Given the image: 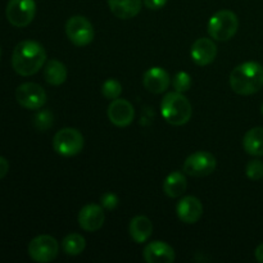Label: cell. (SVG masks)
Instances as JSON below:
<instances>
[{"label":"cell","mask_w":263,"mask_h":263,"mask_svg":"<svg viewBox=\"0 0 263 263\" xmlns=\"http://www.w3.org/2000/svg\"><path fill=\"white\" fill-rule=\"evenodd\" d=\"M46 51L40 43L33 40L21 41L13 50V69L21 76H32L45 64Z\"/></svg>","instance_id":"cell-1"},{"label":"cell","mask_w":263,"mask_h":263,"mask_svg":"<svg viewBox=\"0 0 263 263\" xmlns=\"http://www.w3.org/2000/svg\"><path fill=\"white\" fill-rule=\"evenodd\" d=\"M230 86L236 94L252 95L263 87V67L257 62H246L233 69Z\"/></svg>","instance_id":"cell-2"},{"label":"cell","mask_w":263,"mask_h":263,"mask_svg":"<svg viewBox=\"0 0 263 263\" xmlns=\"http://www.w3.org/2000/svg\"><path fill=\"white\" fill-rule=\"evenodd\" d=\"M161 113L164 120L174 126H182L189 122L193 108L187 98L181 92H168L161 103Z\"/></svg>","instance_id":"cell-3"},{"label":"cell","mask_w":263,"mask_h":263,"mask_svg":"<svg viewBox=\"0 0 263 263\" xmlns=\"http://www.w3.org/2000/svg\"><path fill=\"white\" fill-rule=\"evenodd\" d=\"M239 27L238 17L231 10H220L211 17L208 22V33L218 41L230 40Z\"/></svg>","instance_id":"cell-4"},{"label":"cell","mask_w":263,"mask_h":263,"mask_svg":"<svg viewBox=\"0 0 263 263\" xmlns=\"http://www.w3.org/2000/svg\"><path fill=\"white\" fill-rule=\"evenodd\" d=\"M53 148L61 156L73 157L84 148V136L76 128H62L54 135Z\"/></svg>","instance_id":"cell-5"},{"label":"cell","mask_w":263,"mask_h":263,"mask_svg":"<svg viewBox=\"0 0 263 263\" xmlns=\"http://www.w3.org/2000/svg\"><path fill=\"white\" fill-rule=\"evenodd\" d=\"M66 33L76 46H86L94 40V28L91 22L84 15H73L66 23Z\"/></svg>","instance_id":"cell-6"},{"label":"cell","mask_w":263,"mask_h":263,"mask_svg":"<svg viewBox=\"0 0 263 263\" xmlns=\"http://www.w3.org/2000/svg\"><path fill=\"white\" fill-rule=\"evenodd\" d=\"M5 13L10 25L26 27L35 18L36 4L33 0H9Z\"/></svg>","instance_id":"cell-7"},{"label":"cell","mask_w":263,"mask_h":263,"mask_svg":"<svg viewBox=\"0 0 263 263\" xmlns=\"http://www.w3.org/2000/svg\"><path fill=\"white\" fill-rule=\"evenodd\" d=\"M58 253V241L50 235H39L33 238L28 244V254L35 262H50L57 258Z\"/></svg>","instance_id":"cell-8"},{"label":"cell","mask_w":263,"mask_h":263,"mask_svg":"<svg viewBox=\"0 0 263 263\" xmlns=\"http://www.w3.org/2000/svg\"><path fill=\"white\" fill-rule=\"evenodd\" d=\"M15 99L26 109H40L46 103V92L35 82H25L15 90Z\"/></svg>","instance_id":"cell-9"},{"label":"cell","mask_w":263,"mask_h":263,"mask_svg":"<svg viewBox=\"0 0 263 263\" xmlns=\"http://www.w3.org/2000/svg\"><path fill=\"white\" fill-rule=\"evenodd\" d=\"M215 156L208 152H197L186 158L184 163V172L189 176L203 177L212 174L216 168Z\"/></svg>","instance_id":"cell-10"},{"label":"cell","mask_w":263,"mask_h":263,"mask_svg":"<svg viewBox=\"0 0 263 263\" xmlns=\"http://www.w3.org/2000/svg\"><path fill=\"white\" fill-rule=\"evenodd\" d=\"M135 117L133 104L126 99H115L108 107V118L113 125L118 127H126L131 125Z\"/></svg>","instance_id":"cell-11"},{"label":"cell","mask_w":263,"mask_h":263,"mask_svg":"<svg viewBox=\"0 0 263 263\" xmlns=\"http://www.w3.org/2000/svg\"><path fill=\"white\" fill-rule=\"evenodd\" d=\"M105 220L104 212L102 205L98 204H86L81 208L79 213V225L85 231L94 233L103 226Z\"/></svg>","instance_id":"cell-12"},{"label":"cell","mask_w":263,"mask_h":263,"mask_svg":"<svg viewBox=\"0 0 263 263\" xmlns=\"http://www.w3.org/2000/svg\"><path fill=\"white\" fill-rule=\"evenodd\" d=\"M177 216L185 223H195L200 220L203 215V204L198 198L184 197L176 208Z\"/></svg>","instance_id":"cell-13"},{"label":"cell","mask_w":263,"mask_h":263,"mask_svg":"<svg viewBox=\"0 0 263 263\" xmlns=\"http://www.w3.org/2000/svg\"><path fill=\"white\" fill-rule=\"evenodd\" d=\"M170 74L161 67H152L145 72L143 77V84L149 92L161 94L166 91L170 86Z\"/></svg>","instance_id":"cell-14"},{"label":"cell","mask_w":263,"mask_h":263,"mask_svg":"<svg viewBox=\"0 0 263 263\" xmlns=\"http://www.w3.org/2000/svg\"><path fill=\"white\" fill-rule=\"evenodd\" d=\"M144 259L148 263H171L175 261V251L164 241H152L144 249Z\"/></svg>","instance_id":"cell-15"},{"label":"cell","mask_w":263,"mask_h":263,"mask_svg":"<svg viewBox=\"0 0 263 263\" xmlns=\"http://www.w3.org/2000/svg\"><path fill=\"white\" fill-rule=\"evenodd\" d=\"M217 55V46L211 39L200 37L193 44L192 58L199 66H207L215 61Z\"/></svg>","instance_id":"cell-16"},{"label":"cell","mask_w":263,"mask_h":263,"mask_svg":"<svg viewBox=\"0 0 263 263\" xmlns=\"http://www.w3.org/2000/svg\"><path fill=\"white\" fill-rule=\"evenodd\" d=\"M113 14L120 20H131L140 13L143 0H108Z\"/></svg>","instance_id":"cell-17"},{"label":"cell","mask_w":263,"mask_h":263,"mask_svg":"<svg viewBox=\"0 0 263 263\" xmlns=\"http://www.w3.org/2000/svg\"><path fill=\"white\" fill-rule=\"evenodd\" d=\"M153 233V223L146 216H136L130 222V235L138 244L145 243Z\"/></svg>","instance_id":"cell-18"},{"label":"cell","mask_w":263,"mask_h":263,"mask_svg":"<svg viewBox=\"0 0 263 263\" xmlns=\"http://www.w3.org/2000/svg\"><path fill=\"white\" fill-rule=\"evenodd\" d=\"M244 151L254 157L263 156V127H253L244 135Z\"/></svg>","instance_id":"cell-19"},{"label":"cell","mask_w":263,"mask_h":263,"mask_svg":"<svg viewBox=\"0 0 263 263\" xmlns=\"http://www.w3.org/2000/svg\"><path fill=\"white\" fill-rule=\"evenodd\" d=\"M44 79L49 85L58 86L67 80V68L62 62L51 59L44 68Z\"/></svg>","instance_id":"cell-20"},{"label":"cell","mask_w":263,"mask_h":263,"mask_svg":"<svg viewBox=\"0 0 263 263\" xmlns=\"http://www.w3.org/2000/svg\"><path fill=\"white\" fill-rule=\"evenodd\" d=\"M186 190V179L184 174L175 171L166 177L163 182V192L170 198H177L182 195Z\"/></svg>","instance_id":"cell-21"},{"label":"cell","mask_w":263,"mask_h":263,"mask_svg":"<svg viewBox=\"0 0 263 263\" xmlns=\"http://www.w3.org/2000/svg\"><path fill=\"white\" fill-rule=\"evenodd\" d=\"M85 247H86V241L84 236L80 234H69L62 241V248L64 253L68 256H79L84 252Z\"/></svg>","instance_id":"cell-22"},{"label":"cell","mask_w":263,"mask_h":263,"mask_svg":"<svg viewBox=\"0 0 263 263\" xmlns=\"http://www.w3.org/2000/svg\"><path fill=\"white\" fill-rule=\"evenodd\" d=\"M102 92L107 99L115 100L117 99L121 95V92H122V85H121L117 80L109 79L103 84Z\"/></svg>","instance_id":"cell-23"},{"label":"cell","mask_w":263,"mask_h":263,"mask_svg":"<svg viewBox=\"0 0 263 263\" xmlns=\"http://www.w3.org/2000/svg\"><path fill=\"white\" fill-rule=\"evenodd\" d=\"M33 125L39 131H45L53 125V115L50 110H40L33 118Z\"/></svg>","instance_id":"cell-24"},{"label":"cell","mask_w":263,"mask_h":263,"mask_svg":"<svg viewBox=\"0 0 263 263\" xmlns=\"http://www.w3.org/2000/svg\"><path fill=\"white\" fill-rule=\"evenodd\" d=\"M246 174L253 181H258L263 177V162L259 159L249 161L246 167Z\"/></svg>","instance_id":"cell-25"},{"label":"cell","mask_w":263,"mask_h":263,"mask_svg":"<svg viewBox=\"0 0 263 263\" xmlns=\"http://www.w3.org/2000/svg\"><path fill=\"white\" fill-rule=\"evenodd\" d=\"M174 87L177 92H185L192 87V77L186 72H179L174 77Z\"/></svg>","instance_id":"cell-26"},{"label":"cell","mask_w":263,"mask_h":263,"mask_svg":"<svg viewBox=\"0 0 263 263\" xmlns=\"http://www.w3.org/2000/svg\"><path fill=\"white\" fill-rule=\"evenodd\" d=\"M100 202H102V205L105 208V210H115L118 205V198L117 195L113 194V193H105V194L102 195L100 198Z\"/></svg>","instance_id":"cell-27"},{"label":"cell","mask_w":263,"mask_h":263,"mask_svg":"<svg viewBox=\"0 0 263 263\" xmlns=\"http://www.w3.org/2000/svg\"><path fill=\"white\" fill-rule=\"evenodd\" d=\"M167 0H144V4L148 9H153V10H158L162 9V8L166 5Z\"/></svg>","instance_id":"cell-28"},{"label":"cell","mask_w":263,"mask_h":263,"mask_svg":"<svg viewBox=\"0 0 263 263\" xmlns=\"http://www.w3.org/2000/svg\"><path fill=\"white\" fill-rule=\"evenodd\" d=\"M9 171V163L4 157H0V180L5 176Z\"/></svg>","instance_id":"cell-29"},{"label":"cell","mask_w":263,"mask_h":263,"mask_svg":"<svg viewBox=\"0 0 263 263\" xmlns=\"http://www.w3.org/2000/svg\"><path fill=\"white\" fill-rule=\"evenodd\" d=\"M254 256H256V259L258 262L263 263V243L259 244L256 248V252H254Z\"/></svg>","instance_id":"cell-30"},{"label":"cell","mask_w":263,"mask_h":263,"mask_svg":"<svg viewBox=\"0 0 263 263\" xmlns=\"http://www.w3.org/2000/svg\"><path fill=\"white\" fill-rule=\"evenodd\" d=\"M261 112H262V115H263V104H262V107H261Z\"/></svg>","instance_id":"cell-31"},{"label":"cell","mask_w":263,"mask_h":263,"mask_svg":"<svg viewBox=\"0 0 263 263\" xmlns=\"http://www.w3.org/2000/svg\"><path fill=\"white\" fill-rule=\"evenodd\" d=\"M0 57H2V50H0Z\"/></svg>","instance_id":"cell-32"}]
</instances>
